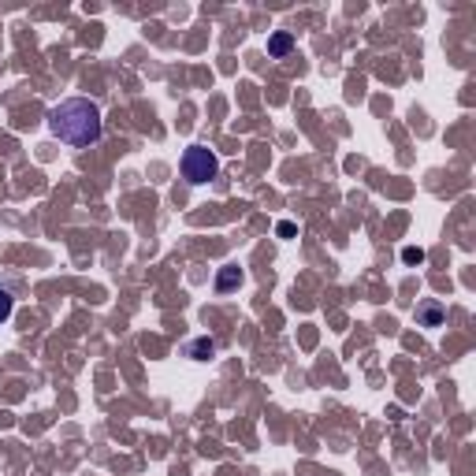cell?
<instances>
[{
  "mask_svg": "<svg viewBox=\"0 0 476 476\" xmlns=\"http://www.w3.org/2000/svg\"><path fill=\"white\" fill-rule=\"evenodd\" d=\"M48 130L60 138L75 145V149H86V145L101 142V108H97L90 97H68V101H60L53 112H48Z\"/></svg>",
  "mask_w": 476,
  "mask_h": 476,
  "instance_id": "6da1fadb",
  "label": "cell"
},
{
  "mask_svg": "<svg viewBox=\"0 0 476 476\" xmlns=\"http://www.w3.org/2000/svg\"><path fill=\"white\" fill-rule=\"evenodd\" d=\"M220 171V160L212 149H205V145H190V149L183 153V179L186 183H208V179H216Z\"/></svg>",
  "mask_w": 476,
  "mask_h": 476,
  "instance_id": "7a4b0ae2",
  "label": "cell"
},
{
  "mask_svg": "<svg viewBox=\"0 0 476 476\" xmlns=\"http://www.w3.org/2000/svg\"><path fill=\"white\" fill-rule=\"evenodd\" d=\"M417 324H421V327H439V324H443V305L432 302V298L421 302V305H417Z\"/></svg>",
  "mask_w": 476,
  "mask_h": 476,
  "instance_id": "3957f363",
  "label": "cell"
},
{
  "mask_svg": "<svg viewBox=\"0 0 476 476\" xmlns=\"http://www.w3.org/2000/svg\"><path fill=\"white\" fill-rule=\"evenodd\" d=\"M290 48H294V38L287 34V30H279V34L268 38V56H275V60H279V56H287Z\"/></svg>",
  "mask_w": 476,
  "mask_h": 476,
  "instance_id": "277c9868",
  "label": "cell"
},
{
  "mask_svg": "<svg viewBox=\"0 0 476 476\" xmlns=\"http://www.w3.org/2000/svg\"><path fill=\"white\" fill-rule=\"evenodd\" d=\"M186 354H190L194 361H208L212 354H216V342H212V339H194L190 347H186Z\"/></svg>",
  "mask_w": 476,
  "mask_h": 476,
  "instance_id": "5b68a950",
  "label": "cell"
},
{
  "mask_svg": "<svg viewBox=\"0 0 476 476\" xmlns=\"http://www.w3.org/2000/svg\"><path fill=\"white\" fill-rule=\"evenodd\" d=\"M235 283H242V272H238L235 265H227V268L220 272V279H216V287H220V290H231Z\"/></svg>",
  "mask_w": 476,
  "mask_h": 476,
  "instance_id": "8992f818",
  "label": "cell"
},
{
  "mask_svg": "<svg viewBox=\"0 0 476 476\" xmlns=\"http://www.w3.org/2000/svg\"><path fill=\"white\" fill-rule=\"evenodd\" d=\"M11 309H15V302H11V294L0 287V324H4L8 317H11Z\"/></svg>",
  "mask_w": 476,
  "mask_h": 476,
  "instance_id": "52a82bcc",
  "label": "cell"
},
{
  "mask_svg": "<svg viewBox=\"0 0 476 476\" xmlns=\"http://www.w3.org/2000/svg\"><path fill=\"white\" fill-rule=\"evenodd\" d=\"M402 260H406V265H421V260H424V250H417V245H406V250H402Z\"/></svg>",
  "mask_w": 476,
  "mask_h": 476,
  "instance_id": "ba28073f",
  "label": "cell"
},
{
  "mask_svg": "<svg viewBox=\"0 0 476 476\" xmlns=\"http://www.w3.org/2000/svg\"><path fill=\"white\" fill-rule=\"evenodd\" d=\"M275 231H279V238H290V235H294V223H290V220H283V223L275 227Z\"/></svg>",
  "mask_w": 476,
  "mask_h": 476,
  "instance_id": "9c48e42d",
  "label": "cell"
}]
</instances>
